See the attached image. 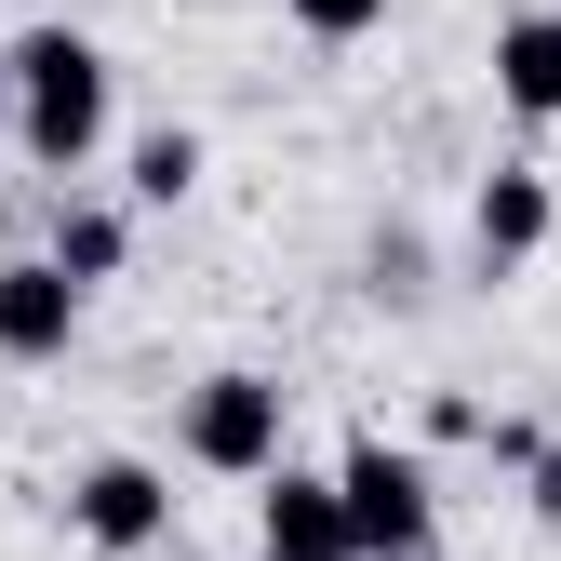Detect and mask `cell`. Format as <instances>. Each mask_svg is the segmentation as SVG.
Segmentation results:
<instances>
[{"label": "cell", "instance_id": "7c38bea8", "mask_svg": "<svg viewBox=\"0 0 561 561\" xmlns=\"http://www.w3.org/2000/svg\"><path fill=\"white\" fill-rule=\"evenodd\" d=\"M280 27H295V41H375L388 0H280Z\"/></svg>", "mask_w": 561, "mask_h": 561}, {"label": "cell", "instance_id": "4fadbf2b", "mask_svg": "<svg viewBox=\"0 0 561 561\" xmlns=\"http://www.w3.org/2000/svg\"><path fill=\"white\" fill-rule=\"evenodd\" d=\"M508 481H522V508H535V522H548V535H561V428H548V442H535V455H522V468H508Z\"/></svg>", "mask_w": 561, "mask_h": 561}, {"label": "cell", "instance_id": "8992f818", "mask_svg": "<svg viewBox=\"0 0 561 561\" xmlns=\"http://www.w3.org/2000/svg\"><path fill=\"white\" fill-rule=\"evenodd\" d=\"M548 228H561V187L535 174V161H495L468 187V267L481 280H522L535 254H548Z\"/></svg>", "mask_w": 561, "mask_h": 561}, {"label": "cell", "instance_id": "ba28073f", "mask_svg": "<svg viewBox=\"0 0 561 561\" xmlns=\"http://www.w3.org/2000/svg\"><path fill=\"white\" fill-rule=\"evenodd\" d=\"M481 67H495V107L508 121H561V0H522V14H495V54H481Z\"/></svg>", "mask_w": 561, "mask_h": 561}, {"label": "cell", "instance_id": "3957f363", "mask_svg": "<svg viewBox=\"0 0 561 561\" xmlns=\"http://www.w3.org/2000/svg\"><path fill=\"white\" fill-rule=\"evenodd\" d=\"M334 495H347L362 561H428V548H442V481H428V455L388 442V428H362V442L334 455Z\"/></svg>", "mask_w": 561, "mask_h": 561}, {"label": "cell", "instance_id": "9a60e30c", "mask_svg": "<svg viewBox=\"0 0 561 561\" xmlns=\"http://www.w3.org/2000/svg\"><path fill=\"white\" fill-rule=\"evenodd\" d=\"M0 134H14V54H0Z\"/></svg>", "mask_w": 561, "mask_h": 561}, {"label": "cell", "instance_id": "8fae6325", "mask_svg": "<svg viewBox=\"0 0 561 561\" xmlns=\"http://www.w3.org/2000/svg\"><path fill=\"white\" fill-rule=\"evenodd\" d=\"M362 295L375 308H428V241H414V228H375L362 241Z\"/></svg>", "mask_w": 561, "mask_h": 561}, {"label": "cell", "instance_id": "6da1fadb", "mask_svg": "<svg viewBox=\"0 0 561 561\" xmlns=\"http://www.w3.org/2000/svg\"><path fill=\"white\" fill-rule=\"evenodd\" d=\"M0 54H14V148H27L41 174H81V161L107 148V107H121L107 41L67 27V14H41L27 41H0Z\"/></svg>", "mask_w": 561, "mask_h": 561}, {"label": "cell", "instance_id": "52a82bcc", "mask_svg": "<svg viewBox=\"0 0 561 561\" xmlns=\"http://www.w3.org/2000/svg\"><path fill=\"white\" fill-rule=\"evenodd\" d=\"M81 308H94V295H81L54 254H0V362H27V375L67 362V347H81Z\"/></svg>", "mask_w": 561, "mask_h": 561}, {"label": "cell", "instance_id": "30bf717a", "mask_svg": "<svg viewBox=\"0 0 561 561\" xmlns=\"http://www.w3.org/2000/svg\"><path fill=\"white\" fill-rule=\"evenodd\" d=\"M201 161H215V148H201L187 121H161V134H134V215H174V201L201 187Z\"/></svg>", "mask_w": 561, "mask_h": 561}, {"label": "cell", "instance_id": "7a4b0ae2", "mask_svg": "<svg viewBox=\"0 0 561 561\" xmlns=\"http://www.w3.org/2000/svg\"><path fill=\"white\" fill-rule=\"evenodd\" d=\"M174 455L201 481H267L280 455H295V388L254 375V362H215L187 388V414H174Z\"/></svg>", "mask_w": 561, "mask_h": 561}, {"label": "cell", "instance_id": "5b68a950", "mask_svg": "<svg viewBox=\"0 0 561 561\" xmlns=\"http://www.w3.org/2000/svg\"><path fill=\"white\" fill-rule=\"evenodd\" d=\"M254 561H362L334 468H295V455H280V468L254 481Z\"/></svg>", "mask_w": 561, "mask_h": 561}, {"label": "cell", "instance_id": "277c9868", "mask_svg": "<svg viewBox=\"0 0 561 561\" xmlns=\"http://www.w3.org/2000/svg\"><path fill=\"white\" fill-rule=\"evenodd\" d=\"M174 468H148V455H94V468H67V535L81 548H107V561H148L161 535H174Z\"/></svg>", "mask_w": 561, "mask_h": 561}, {"label": "cell", "instance_id": "9c48e42d", "mask_svg": "<svg viewBox=\"0 0 561 561\" xmlns=\"http://www.w3.org/2000/svg\"><path fill=\"white\" fill-rule=\"evenodd\" d=\"M41 254H54L67 280H81V295H94V280H121V254H134V201H54Z\"/></svg>", "mask_w": 561, "mask_h": 561}, {"label": "cell", "instance_id": "5bb4252c", "mask_svg": "<svg viewBox=\"0 0 561 561\" xmlns=\"http://www.w3.org/2000/svg\"><path fill=\"white\" fill-rule=\"evenodd\" d=\"M468 442H481V455H495V468H522V455H535L548 428H535V414H481V428H468Z\"/></svg>", "mask_w": 561, "mask_h": 561}]
</instances>
